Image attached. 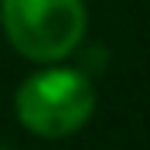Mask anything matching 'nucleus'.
<instances>
[{
	"label": "nucleus",
	"mask_w": 150,
	"mask_h": 150,
	"mask_svg": "<svg viewBox=\"0 0 150 150\" xmlns=\"http://www.w3.org/2000/svg\"><path fill=\"white\" fill-rule=\"evenodd\" d=\"M17 120L38 137H68L82 130L96 109V89L75 68H48L17 89Z\"/></svg>",
	"instance_id": "nucleus-1"
},
{
	"label": "nucleus",
	"mask_w": 150,
	"mask_h": 150,
	"mask_svg": "<svg viewBox=\"0 0 150 150\" xmlns=\"http://www.w3.org/2000/svg\"><path fill=\"white\" fill-rule=\"evenodd\" d=\"M7 41L31 62L72 55L85 34L82 0H0Z\"/></svg>",
	"instance_id": "nucleus-2"
}]
</instances>
